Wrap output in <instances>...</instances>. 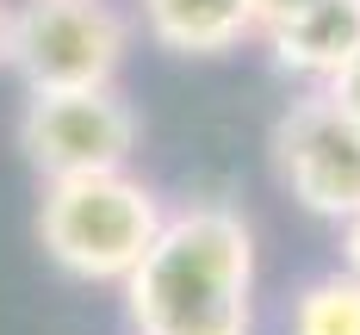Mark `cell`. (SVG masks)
<instances>
[{
    "mask_svg": "<svg viewBox=\"0 0 360 335\" xmlns=\"http://www.w3.org/2000/svg\"><path fill=\"white\" fill-rule=\"evenodd\" d=\"M342 267H348V273L360 280V218L348 223V230H342Z\"/></svg>",
    "mask_w": 360,
    "mask_h": 335,
    "instance_id": "10",
    "label": "cell"
},
{
    "mask_svg": "<svg viewBox=\"0 0 360 335\" xmlns=\"http://www.w3.org/2000/svg\"><path fill=\"white\" fill-rule=\"evenodd\" d=\"M274 174L292 199L323 223L360 218V124L342 106H329L323 93H304L274 118Z\"/></svg>",
    "mask_w": 360,
    "mask_h": 335,
    "instance_id": "5",
    "label": "cell"
},
{
    "mask_svg": "<svg viewBox=\"0 0 360 335\" xmlns=\"http://www.w3.org/2000/svg\"><path fill=\"white\" fill-rule=\"evenodd\" d=\"M137 106L118 87H81V93H32L19 112V149L37 180H75V174H118L137 155Z\"/></svg>",
    "mask_w": 360,
    "mask_h": 335,
    "instance_id": "4",
    "label": "cell"
},
{
    "mask_svg": "<svg viewBox=\"0 0 360 335\" xmlns=\"http://www.w3.org/2000/svg\"><path fill=\"white\" fill-rule=\"evenodd\" d=\"M143 32L174 56H224L255 37V0H137Z\"/></svg>",
    "mask_w": 360,
    "mask_h": 335,
    "instance_id": "7",
    "label": "cell"
},
{
    "mask_svg": "<svg viewBox=\"0 0 360 335\" xmlns=\"http://www.w3.org/2000/svg\"><path fill=\"white\" fill-rule=\"evenodd\" d=\"M317 93H323L329 106H342V112H348V118L360 124V50L348 56V63H342V74H329Z\"/></svg>",
    "mask_w": 360,
    "mask_h": 335,
    "instance_id": "9",
    "label": "cell"
},
{
    "mask_svg": "<svg viewBox=\"0 0 360 335\" xmlns=\"http://www.w3.org/2000/svg\"><path fill=\"white\" fill-rule=\"evenodd\" d=\"M137 335H249L255 329V230L236 205L193 199L162 218L149 255L124 280Z\"/></svg>",
    "mask_w": 360,
    "mask_h": 335,
    "instance_id": "1",
    "label": "cell"
},
{
    "mask_svg": "<svg viewBox=\"0 0 360 335\" xmlns=\"http://www.w3.org/2000/svg\"><path fill=\"white\" fill-rule=\"evenodd\" d=\"M292 335H360V280L335 267L292 298Z\"/></svg>",
    "mask_w": 360,
    "mask_h": 335,
    "instance_id": "8",
    "label": "cell"
},
{
    "mask_svg": "<svg viewBox=\"0 0 360 335\" xmlns=\"http://www.w3.org/2000/svg\"><path fill=\"white\" fill-rule=\"evenodd\" d=\"M255 37L274 69L329 81L360 50V0H255Z\"/></svg>",
    "mask_w": 360,
    "mask_h": 335,
    "instance_id": "6",
    "label": "cell"
},
{
    "mask_svg": "<svg viewBox=\"0 0 360 335\" xmlns=\"http://www.w3.org/2000/svg\"><path fill=\"white\" fill-rule=\"evenodd\" d=\"M131 56V19L118 0H19L6 32V69L25 93L118 87Z\"/></svg>",
    "mask_w": 360,
    "mask_h": 335,
    "instance_id": "3",
    "label": "cell"
},
{
    "mask_svg": "<svg viewBox=\"0 0 360 335\" xmlns=\"http://www.w3.org/2000/svg\"><path fill=\"white\" fill-rule=\"evenodd\" d=\"M6 32H13V0H0V69H6Z\"/></svg>",
    "mask_w": 360,
    "mask_h": 335,
    "instance_id": "11",
    "label": "cell"
},
{
    "mask_svg": "<svg viewBox=\"0 0 360 335\" xmlns=\"http://www.w3.org/2000/svg\"><path fill=\"white\" fill-rule=\"evenodd\" d=\"M162 218H168L162 199L131 168H118V174H75V180H44L37 242L69 280L124 286L137 273V261L149 255Z\"/></svg>",
    "mask_w": 360,
    "mask_h": 335,
    "instance_id": "2",
    "label": "cell"
}]
</instances>
